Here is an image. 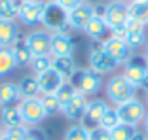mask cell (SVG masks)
Here are the masks:
<instances>
[{
  "mask_svg": "<svg viewBox=\"0 0 148 140\" xmlns=\"http://www.w3.org/2000/svg\"><path fill=\"white\" fill-rule=\"evenodd\" d=\"M106 95H108V99L116 106H120L123 102H129L133 99H137V87L129 80H125L120 74V76H114V78L108 80V83H106Z\"/></svg>",
  "mask_w": 148,
  "mask_h": 140,
  "instance_id": "6da1fadb",
  "label": "cell"
},
{
  "mask_svg": "<svg viewBox=\"0 0 148 140\" xmlns=\"http://www.w3.org/2000/svg\"><path fill=\"white\" fill-rule=\"evenodd\" d=\"M40 23L48 32H65V29L69 27V12L63 10L55 0L46 2V10Z\"/></svg>",
  "mask_w": 148,
  "mask_h": 140,
  "instance_id": "7a4b0ae2",
  "label": "cell"
},
{
  "mask_svg": "<svg viewBox=\"0 0 148 140\" xmlns=\"http://www.w3.org/2000/svg\"><path fill=\"white\" fill-rule=\"evenodd\" d=\"M101 17H103V21H105V25H106L108 31H112V32L122 31L123 27L127 25V21H129L127 4L125 2H118V0H114V2H110V4H106L105 8H103Z\"/></svg>",
  "mask_w": 148,
  "mask_h": 140,
  "instance_id": "3957f363",
  "label": "cell"
},
{
  "mask_svg": "<svg viewBox=\"0 0 148 140\" xmlns=\"http://www.w3.org/2000/svg\"><path fill=\"white\" fill-rule=\"evenodd\" d=\"M69 82L74 85L76 91L82 93V95H86V97L99 93L101 87H103V80H101V76L95 74V72H91L89 68L87 70L86 68H78Z\"/></svg>",
  "mask_w": 148,
  "mask_h": 140,
  "instance_id": "277c9868",
  "label": "cell"
},
{
  "mask_svg": "<svg viewBox=\"0 0 148 140\" xmlns=\"http://www.w3.org/2000/svg\"><path fill=\"white\" fill-rule=\"evenodd\" d=\"M17 110L21 114V119L27 127H36L38 123H42L44 119L48 118L46 110H44L42 102L38 97H29V99H21V102L17 104Z\"/></svg>",
  "mask_w": 148,
  "mask_h": 140,
  "instance_id": "5b68a950",
  "label": "cell"
},
{
  "mask_svg": "<svg viewBox=\"0 0 148 140\" xmlns=\"http://www.w3.org/2000/svg\"><path fill=\"white\" fill-rule=\"evenodd\" d=\"M116 112H118V118H120V123H125V125H140L146 118V106L139 101V99H133L129 102H123V104L116 106Z\"/></svg>",
  "mask_w": 148,
  "mask_h": 140,
  "instance_id": "8992f818",
  "label": "cell"
},
{
  "mask_svg": "<svg viewBox=\"0 0 148 140\" xmlns=\"http://www.w3.org/2000/svg\"><path fill=\"white\" fill-rule=\"evenodd\" d=\"M112 36L116 38H122L131 49H139L143 46H146V34H144V25L143 23H137L133 19L127 21V25L123 27L122 31H116Z\"/></svg>",
  "mask_w": 148,
  "mask_h": 140,
  "instance_id": "52a82bcc",
  "label": "cell"
},
{
  "mask_svg": "<svg viewBox=\"0 0 148 140\" xmlns=\"http://www.w3.org/2000/svg\"><path fill=\"white\" fill-rule=\"evenodd\" d=\"M101 49H103L118 66L125 65V63L133 57V49H131L122 38H116V36L106 38L105 42H103V46H101Z\"/></svg>",
  "mask_w": 148,
  "mask_h": 140,
  "instance_id": "ba28073f",
  "label": "cell"
},
{
  "mask_svg": "<svg viewBox=\"0 0 148 140\" xmlns=\"http://www.w3.org/2000/svg\"><path fill=\"white\" fill-rule=\"evenodd\" d=\"M108 108H110V106L106 104L105 101H101V99H95V101L87 102V108H86V112H84L82 119H80V121H82L80 125H82V127H86L87 131H91V129L99 127L101 119H103V116H105V112Z\"/></svg>",
  "mask_w": 148,
  "mask_h": 140,
  "instance_id": "9c48e42d",
  "label": "cell"
},
{
  "mask_svg": "<svg viewBox=\"0 0 148 140\" xmlns=\"http://www.w3.org/2000/svg\"><path fill=\"white\" fill-rule=\"evenodd\" d=\"M29 51L32 53V57L36 55H49V40H51V32L48 31H32L29 34L23 36Z\"/></svg>",
  "mask_w": 148,
  "mask_h": 140,
  "instance_id": "30bf717a",
  "label": "cell"
},
{
  "mask_svg": "<svg viewBox=\"0 0 148 140\" xmlns=\"http://www.w3.org/2000/svg\"><path fill=\"white\" fill-rule=\"evenodd\" d=\"M93 15H95V6L89 4V2H84L78 8L69 12V27L74 31H84Z\"/></svg>",
  "mask_w": 148,
  "mask_h": 140,
  "instance_id": "8fae6325",
  "label": "cell"
},
{
  "mask_svg": "<svg viewBox=\"0 0 148 140\" xmlns=\"http://www.w3.org/2000/svg\"><path fill=\"white\" fill-rule=\"evenodd\" d=\"M74 42L66 32H51L49 40V55L51 57H72Z\"/></svg>",
  "mask_w": 148,
  "mask_h": 140,
  "instance_id": "7c38bea8",
  "label": "cell"
},
{
  "mask_svg": "<svg viewBox=\"0 0 148 140\" xmlns=\"http://www.w3.org/2000/svg\"><path fill=\"white\" fill-rule=\"evenodd\" d=\"M146 72H148V66H146V59H139V57H133L129 59V61L123 65V78L125 80H129L133 85H135L137 89H139V85H140V82L144 80V76H146Z\"/></svg>",
  "mask_w": 148,
  "mask_h": 140,
  "instance_id": "4fadbf2b",
  "label": "cell"
},
{
  "mask_svg": "<svg viewBox=\"0 0 148 140\" xmlns=\"http://www.w3.org/2000/svg\"><path fill=\"white\" fill-rule=\"evenodd\" d=\"M44 10H46V2H21L19 6V17L23 21V25L27 27H32V25H38L42 21V15H44Z\"/></svg>",
  "mask_w": 148,
  "mask_h": 140,
  "instance_id": "5bb4252c",
  "label": "cell"
},
{
  "mask_svg": "<svg viewBox=\"0 0 148 140\" xmlns=\"http://www.w3.org/2000/svg\"><path fill=\"white\" fill-rule=\"evenodd\" d=\"M36 82H38V87H40V93L42 95H55L59 91L63 83L66 82L59 72H55L53 68L46 70L42 74H36Z\"/></svg>",
  "mask_w": 148,
  "mask_h": 140,
  "instance_id": "9a60e30c",
  "label": "cell"
},
{
  "mask_svg": "<svg viewBox=\"0 0 148 140\" xmlns=\"http://www.w3.org/2000/svg\"><path fill=\"white\" fill-rule=\"evenodd\" d=\"M116 66L118 65L101 48L99 49H93V51L89 53V70L95 72V74H99V76L108 74V72H112Z\"/></svg>",
  "mask_w": 148,
  "mask_h": 140,
  "instance_id": "2e32d148",
  "label": "cell"
},
{
  "mask_svg": "<svg viewBox=\"0 0 148 140\" xmlns=\"http://www.w3.org/2000/svg\"><path fill=\"white\" fill-rule=\"evenodd\" d=\"M86 108H87V97L76 91V95H74L65 106H61V112H63V116H65L66 119L78 121V119H82Z\"/></svg>",
  "mask_w": 148,
  "mask_h": 140,
  "instance_id": "e0dca14e",
  "label": "cell"
},
{
  "mask_svg": "<svg viewBox=\"0 0 148 140\" xmlns=\"http://www.w3.org/2000/svg\"><path fill=\"white\" fill-rule=\"evenodd\" d=\"M19 102H21V93L17 89V83H0V108H12L17 106Z\"/></svg>",
  "mask_w": 148,
  "mask_h": 140,
  "instance_id": "ac0fdd59",
  "label": "cell"
},
{
  "mask_svg": "<svg viewBox=\"0 0 148 140\" xmlns=\"http://www.w3.org/2000/svg\"><path fill=\"white\" fill-rule=\"evenodd\" d=\"M21 38L15 21H0V48L12 49V46Z\"/></svg>",
  "mask_w": 148,
  "mask_h": 140,
  "instance_id": "d6986e66",
  "label": "cell"
},
{
  "mask_svg": "<svg viewBox=\"0 0 148 140\" xmlns=\"http://www.w3.org/2000/svg\"><path fill=\"white\" fill-rule=\"evenodd\" d=\"M51 68L69 82L74 76V72L78 70V66L74 63V57H51Z\"/></svg>",
  "mask_w": 148,
  "mask_h": 140,
  "instance_id": "ffe728a7",
  "label": "cell"
},
{
  "mask_svg": "<svg viewBox=\"0 0 148 140\" xmlns=\"http://www.w3.org/2000/svg\"><path fill=\"white\" fill-rule=\"evenodd\" d=\"M127 13H129V19L146 25L148 23V0H129Z\"/></svg>",
  "mask_w": 148,
  "mask_h": 140,
  "instance_id": "44dd1931",
  "label": "cell"
},
{
  "mask_svg": "<svg viewBox=\"0 0 148 140\" xmlns=\"http://www.w3.org/2000/svg\"><path fill=\"white\" fill-rule=\"evenodd\" d=\"M12 55H13V61L17 66H31V61H32V53L29 51L25 40L19 38L15 44L12 46Z\"/></svg>",
  "mask_w": 148,
  "mask_h": 140,
  "instance_id": "7402d4cb",
  "label": "cell"
},
{
  "mask_svg": "<svg viewBox=\"0 0 148 140\" xmlns=\"http://www.w3.org/2000/svg\"><path fill=\"white\" fill-rule=\"evenodd\" d=\"M0 123L4 129H12V127H21L25 125L21 119V114H19L17 106H12V108H2L0 112Z\"/></svg>",
  "mask_w": 148,
  "mask_h": 140,
  "instance_id": "603a6c76",
  "label": "cell"
},
{
  "mask_svg": "<svg viewBox=\"0 0 148 140\" xmlns=\"http://www.w3.org/2000/svg\"><path fill=\"white\" fill-rule=\"evenodd\" d=\"M106 31H108V29H106V25H105V21H103V17H101V15H93L91 21L87 23V27L84 29L86 36H87V38H91V40L105 38Z\"/></svg>",
  "mask_w": 148,
  "mask_h": 140,
  "instance_id": "cb8c5ba5",
  "label": "cell"
},
{
  "mask_svg": "<svg viewBox=\"0 0 148 140\" xmlns=\"http://www.w3.org/2000/svg\"><path fill=\"white\" fill-rule=\"evenodd\" d=\"M19 6L17 0H0V21H15L19 17Z\"/></svg>",
  "mask_w": 148,
  "mask_h": 140,
  "instance_id": "d4e9b609",
  "label": "cell"
},
{
  "mask_svg": "<svg viewBox=\"0 0 148 140\" xmlns=\"http://www.w3.org/2000/svg\"><path fill=\"white\" fill-rule=\"evenodd\" d=\"M17 89L21 93V99H29V97H36L40 93L36 76H25L21 82L17 83Z\"/></svg>",
  "mask_w": 148,
  "mask_h": 140,
  "instance_id": "484cf974",
  "label": "cell"
},
{
  "mask_svg": "<svg viewBox=\"0 0 148 140\" xmlns=\"http://www.w3.org/2000/svg\"><path fill=\"white\" fill-rule=\"evenodd\" d=\"M15 61H13V55H12V49H6V48H0V78H6L13 72L15 68Z\"/></svg>",
  "mask_w": 148,
  "mask_h": 140,
  "instance_id": "4316f807",
  "label": "cell"
},
{
  "mask_svg": "<svg viewBox=\"0 0 148 140\" xmlns=\"http://www.w3.org/2000/svg\"><path fill=\"white\" fill-rule=\"evenodd\" d=\"M137 127H133V125H125V123H120V125H116V127L110 131V135H112V140H133L137 135Z\"/></svg>",
  "mask_w": 148,
  "mask_h": 140,
  "instance_id": "83f0119b",
  "label": "cell"
},
{
  "mask_svg": "<svg viewBox=\"0 0 148 140\" xmlns=\"http://www.w3.org/2000/svg\"><path fill=\"white\" fill-rule=\"evenodd\" d=\"M116 125H120V118H118V112L116 108H108L105 112V116H103V119H101L99 127L106 129V131H112Z\"/></svg>",
  "mask_w": 148,
  "mask_h": 140,
  "instance_id": "f1b7e54d",
  "label": "cell"
},
{
  "mask_svg": "<svg viewBox=\"0 0 148 140\" xmlns=\"http://www.w3.org/2000/svg\"><path fill=\"white\" fill-rule=\"evenodd\" d=\"M31 66L36 74H42V72L49 70L51 68V55H36V57H32Z\"/></svg>",
  "mask_w": 148,
  "mask_h": 140,
  "instance_id": "f546056e",
  "label": "cell"
},
{
  "mask_svg": "<svg viewBox=\"0 0 148 140\" xmlns=\"http://www.w3.org/2000/svg\"><path fill=\"white\" fill-rule=\"evenodd\" d=\"M74 95H76V89H74V85H72L70 82H65L61 87H59V91L55 93L57 101H59V104H61V106H65Z\"/></svg>",
  "mask_w": 148,
  "mask_h": 140,
  "instance_id": "4dcf8cb0",
  "label": "cell"
},
{
  "mask_svg": "<svg viewBox=\"0 0 148 140\" xmlns=\"http://www.w3.org/2000/svg\"><path fill=\"white\" fill-rule=\"evenodd\" d=\"M40 102H42V106H44V110H46L48 116L61 112V104H59V101H57L55 95H42L40 97Z\"/></svg>",
  "mask_w": 148,
  "mask_h": 140,
  "instance_id": "1f68e13d",
  "label": "cell"
},
{
  "mask_svg": "<svg viewBox=\"0 0 148 140\" xmlns=\"http://www.w3.org/2000/svg\"><path fill=\"white\" fill-rule=\"evenodd\" d=\"M65 140H89V131L82 125H72L66 129Z\"/></svg>",
  "mask_w": 148,
  "mask_h": 140,
  "instance_id": "d6a6232c",
  "label": "cell"
},
{
  "mask_svg": "<svg viewBox=\"0 0 148 140\" xmlns=\"http://www.w3.org/2000/svg\"><path fill=\"white\" fill-rule=\"evenodd\" d=\"M29 135V127L21 125V127H12V129H4V135L0 140H25V136Z\"/></svg>",
  "mask_w": 148,
  "mask_h": 140,
  "instance_id": "836d02e7",
  "label": "cell"
},
{
  "mask_svg": "<svg viewBox=\"0 0 148 140\" xmlns=\"http://www.w3.org/2000/svg\"><path fill=\"white\" fill-rule=\"evenodd\" d=\"M89 140H112V135L103 127H95L89 131Z\"/></svg>",
  "mask_w": 148,
  "mask_h": 140,
  "instance_id": "e575fe53",
  "label": "cell"
},
{
  "mask_svg": "<svg viewBox=\"0 0 148 140\" xmlns=\"http://www.w3.org/2000/svg\"><path fill=\"white\" fill-rule=\"evenodd\" d=\"M57 4L61 6L63 10H66V12H70V10L78 8L80 4H84V0H55Z\"/></svg>",
  "mask_w": 148,
  "mask_h": 140,
  "instance_id": "d590c367",
  "label": "cell"
},
{
  "mask_svg": "<svg viewBox=\"0 0 148 140\" xmlns=\"http://www.w3.org/2000/svg\"><path fill=\"white\" fill-rule=\"evenodd\" d=\"M25 140H46V135L32 127V129H29V135L25 136Z\"/></svg>",
  "mask_w": 148,
  "mask_h": 140,
  "instance_id": "8d00e7d4",
  "label": "cell"
},
{
  "mask_svg": "<svg viewBox=\"0 0 148 140\" xmlns=\"http://www.w3.org/2000/svg\"><path fill=\"white\" fill-rule=\"evenodd\" d=\"M139 87H140V89H144V91L148 93V72H146V76H144V80L140 82V85H139Z\"/></svg>",
  "mask_w": 148,
  "mask_h": 140,
  "instance_id": "74e56055",
  "label": "cell"
},
{
  "mask_svg": "<svg viewBox=\"0 0 148 140\" xmlns=\"http://www.w3.org/2000/svg\"><path fill=\"white\" fill-rule=\"evenodd\" d=\"M143 125H144V131H146V135H148V114H146V118H144Z\"/></svg>",
  "mask_w": 148,
  "mask_h": 140,
  "instance_id": "f35d334b",
  "label": "cell"
},
{
  "mask_svg": "<svg viewBox=\"0 0 148 140\" xmlns=\"http://www.w3.org/2000/svg\"><path fill=\"white\" fill-rule=\"evenodd\" d=\"M144 59H146V63H148V42H146V49H144Z\"/></svg>",
  "mask_w": 148,
  "mask_h": 140,
  "instance_id": "ab89813d",
  "label": "cell"
},
{
  "mask_svg": "<svg viewBox=\"0 0 148 140\" xmlns=\"http://www.w3.org/2000/svg\"><path fill=\"white\" fill-rule=\"evenodd\" d=\"M2 135H4V127H2V123H0V138H2Z\"/></svg>",
  "mask_w": 148,
  "mask_h": 140,
  "instance_id": "60d3db41",
  "label": "cell"
},
{
  "mask_svg": "<svg viewBox=\"0 0 148 140\" xmlns=\"http://www.w3.org/2000/svg\"><path fill=\"white\" fill-rule=\"evenodd\" d=\"M21 2H42V0H21Z\"/></svg>",
  "mask_w": 148,
  "mask_h": 140,
  "instance_id": "b9f144b4",
  "label": "cell"
},
{
  "mask_svg": "<svg viewBox=\"0 0 148 140\" xmlns=\"http://www.w3.org/2000/svg\"><path fill=\"white\" fill-rule=\"evenodd\" d=\"M118 2H125V0H118Z\"/></svg>",
  "mask_w": 148,
  "mask_h": 140,
  "instance_id": "7bdbcfd3",
  "label": "cell"
},
{
  "mask_svg": "<svg viewBox=\"0 0 148 140\" xmlns=\"http://www.w3.org/2000/svg\"><path fill=\"white\" fill-rule=\"evenodd\" d=\"M146 99H148V95H146Z\"/></svg>",
  "mask_w": 148,
  "mask_h": 140,
  "instance_id": "ee69618b",
  "label": "cell"
},
{
  "mask_svg": "<svg viewBox=\"0 0 148 140\" xmlns=\"http://www.w3.org/2000/svg\"><path fill=\"white\" fill-rule=\"evenodd\" d=\"M146 140H148V138H146Z\"/></svg>",
  "mask_w": 148,
  "mask_h": 140,
  "instance_id": "f6af8a7d",
  "label": "cell"
}]
</instances>
